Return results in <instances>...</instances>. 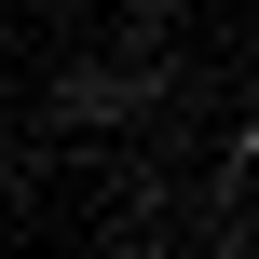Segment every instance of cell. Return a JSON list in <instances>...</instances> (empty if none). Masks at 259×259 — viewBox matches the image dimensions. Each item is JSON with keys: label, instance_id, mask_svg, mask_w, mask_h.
<instances>
[{"label": "cell", "instance_id": "cell-1", "mask_svg": "<svg viewBox=\"0 0 259 259\" xmlns=\"http://www.w3.org/2000/svg\"><path fill=\"white\" fill-rule=\"evenodd\" d=\"M164 82H178V55H137V41L68 55V68H55V123H68V137H123V123L164 109Z\"/></svg>", "mask_w": 259, "mask_h": 259}]
</instances>
